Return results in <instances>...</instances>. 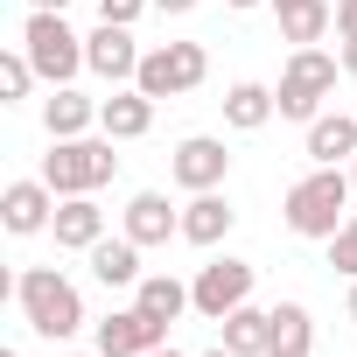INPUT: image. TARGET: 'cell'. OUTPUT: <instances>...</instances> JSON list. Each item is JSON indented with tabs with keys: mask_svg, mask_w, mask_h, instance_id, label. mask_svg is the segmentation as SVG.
<instances>
[{
	"mask_svg": "<svg viewBox=\"0 0 357 357\" xmlns=\"http://www.w3.org/2000/svg\"><path fill=\"white\" fill-rule=\"evenodd\" d=\"M336 36H357V0H336Z\"/></svg>",
	"mask_w": 357,
	"mask_h": 357,
	"instance_id": "27",
	"label": "cell"
},
{
	"mask_svg": "<svg viewBox=\"0 0 357 357\" xmlns=\"http://www.w3.org/2000/svg\"><path fill=\"white\" fill-rule=\"evenodd\" d=\"M329 29H336V8H329V0H294V8H280V36H287L294 50H315Z\"/></svg>",
	"mask_w": 357,
	"mask_h": 357,
	"instance_id": "22",
	"label": "cell"
},
{
	"mask_svg": "<svg viewBox=\"0 0 357 357\" xmlns=\"http://www.w3.org/2000/svg\"><path fill=\"white\" fill-rule=\"evenodd\" d=\"M56 190L43 183V175H36V183H8V197H0V225H8L15 238H36V231H50L56 225Z\"/></svg>",
	"mask_w": 357,
	"mask_h": 357,
	"instance_id": "10",
	"label": "cell"
},
{
	"mask_svg": "<svg viewBox=\"0 0 357 357\" xmlns=\"http://www.w3.org/2000/svg\"><path fill=\"white\" fill-rule=\"evenodd\" d=\"M211 77V56H204V43H161V50H147L140 56V91L161 105V98H183V91H197Z\"/></svg>",
	"mask_w": 357,
	"mask_h": 357,
	"instance_id": "6",
	"label": "cell"
},
{
	"mask_svg": "<svg viewBox=\"0 0 357 357\" xmlns=\"http://www.w3.org/2000/svg\"><path fill=\"white\" fill-rule=\"evenodd\" d=\"M190 294H197V315H204V322H225L231 308H245V301H252V266L225 252V259H211V266L190 280Z\"/></svg>",
	"mask_w": 357,
	"mask_h": 357,
	"instance_id": "7",
	"label": "cell"
},
{
	"mask_svg": "<svg viewBox=\"0 0 357 357\" xmlns=\"http://www.w3.org/2000/svg\"><path fill=\"white\" fill-rule=\"evenodd\" d=\"M147 8H154V0H98V22H119V29H133Z\"/></svg>",
	"mask_w": 357,
	"mask_h": 357,
	"instance_id": "26",
	"label": "cell"
},
{
	"mask_svg": "<svg viewBox=\"0 0 357 357\" xmlns=\"http://www.w3.org/2000/svg\"><path fill=\"white\" fill-rule=\"evenodd\" d=\"M204 357H238V350H225V343H218V350H204Z\"/></svg>",
	"mask_w": 357,
	"mask_h": 357,
	"instance_id": "33",
	"label": "cell"
},
{
	"mask_svg": "<svg viewBox=\"0 0 357 357\" xmlns=\"http://www.w3.org/2000/svg\"><path fill=\"white\" fill-rule=\"evenodd\" d=\"M336 70L343 56H322V50H294L287 70H280V119H322V98L336 91Z\"/></svg>",
	"mask_w": 357,
	"mask_h": 357,
	"instance_id": "5",
	"label": "cell"
},
{
	"mask_svg": "<svg viewBox=\"0 0 357 357\" xmlns=\"http://www.w3.org/2000/svg\"><path fill=\"white\" fill-rule=\"evenodd\" d=\"M133 308H147L154 322H183V308H197V294L175 280V273H140L133 287Z\"/></svg>",
	"mask_w": 357,
	"mask_h": 357,
	"instance_id": "19",
	"label": "cell"
},
{
	"mask_svg": "<svg viewBox=\"0 0 357 357\" xmlns=\"http://www.w3.org/2000/svg\"><path fill=\"white\" fill-rule=\"evenodd\" d=\"M70 0H29V15H63Z\"/></svg>",
	"mask_w": 357,
	"mask_h": 357,
	"instance_id": "29",
	"label": "cell"
},
{
	"mask_svg": "<svg viewBox=\"0 0 357 357\" xmlns=\"http://www.w3.org/2000/svg\"><path fill=\"white\" fill-rule=\"evenodd\" d=\"M154 126V98L133 84V91H112V98H98V133H112V140H140Z\"/></svg>",
	"mask_w": 357,
	"mask_h": 357,
	"instance_id": "15",
	"label": "cell"
},
{
	"mask_svg": "<svg viewBox=\"0 0 357 357\" xmlns=\"http://www.w3.org/2000/svg\"><path fill=\"white\" fill-rule=\"evenodd\" d=\"M308 161H315V168H350V161H357V119H350V112L308 119Z\"/></svg>",
	"mask_w": 357,
	"mask_h": 357,
	"instance_id": "13",
	"label": "cell"
},
{
	"mask_svg": "<svg viewBox=\"0 0 357 357\" xmlns=\"http://www.w3.org/2000/svg\"><path fill=\"white\" fill-rule=\"evenodd\" d=\"M350 190H357V161H350Z\"/></svg>",
	"mask_w": 357,
	"mask_h": 357,
	"instance_id": "36",
	"label": "cell"
},
{
	"mask_svg": "<svg viewBox=\"0 0 357 357\" xmlns=\"http://www.w3.org/2000/svg\"><path fill=\"white\" fill-rule=\"evenodd\" d=\"M70 357H105V350H70Z\"/></svg>",
	"mask_w": 357,
	"mask_h": 357,
	"instance_id": "35",
	"label": "cell"
},
{
	"mask_svg": "<svg viewBox=\"0 0 357 357\" xmlns=\"http://www.w3.org/2000/svg\"><path fill=\"white\" fill-rule=\"evenodd\" d=\"M168 175H175V183H183L190 197H197V190H218L225 175H231V154H225V140H218V133H190L183 147H175Z\"/></svg>",
	"mask_w": 357,
	"mask_h": 357,
	"instance_id": "9",
	"label": "cell"
},
{
	"mask_svg": "<svg viewBox=\"0 0 357 357\" xmlns=\"http://www.w3.org/2000/svg\"><path fill=\"white\" fill-rule=\"evenodd\" d=\"M329 266H336V273H350V280H357V211H350V218H343V231H336V238H329Z\"/></svg>",
	"mask_w": 357,
	"mask_h": 357,
	"instance_id": "25",
	"label": "cell"
},
{
	"mask_svg": "<svg viewBox=\"0 0 357 357\" xmlns=\"http://www.w3.org/2000/svg\"><path fill=\"white\" fill-rule=\"evenodd\" d=\"M0 357H15V350H0Z\"/></svg>",
	"mask_w": 357,
	"mask_h": 357,
	"instance_id": "39",
	"label": "cell"
},
{
	"mask_svg": "<svg viewBox=\"0 0 357 357\" xmlns=\"http://www.w3.org/2000/svg\"><path fill=\"white\" fill-rule=\"evenodd\" d=\"M50 231H56V245H63V252H91V245L105 238V211H98L91 197H63Z\"/></svg>",
	"mask_w": 357,
	"mask_h": 357,
	"instance_id": "16",
	"label": "cell"
},
{
	"mask_svg": "<svg viewBox=\"0 0 357 357\" xmlns=\"http://www.w3.org/2000/svg\"><path fill=\"white\" fill-rule=\"evenodd\" d=\"M140 43H133V29H119V22H98V36H84V70H98L105 84H133L140 77Z\"/></svg>",
	"mask_w": 357,
	"mask_h": 357,
	"instance_id": "8",
	"label": "cell"
},
{
	"mask_svg": "<svg viewBox=\"0 0 357 357\" xmlns=\"http://www.w3.org/2000/svg\"><path fill=\"white\" fill-rule=\"evenodd\" d=\"M273 8H294V0H273Z\"/></svg>",
	"mask_w": 357,
	"mask_h": 357,
	"instance_id": "37",
	"label": "cell"
},
{
	"mask_svg": "<svg viewBox=\"0 0 357 357\" xmlns=\"http://www.w3.org/2000/svg\"><path fill=\"white\" fill-rule=\"evenodd\" d=\"M43 126H50V140H77V133L98 126V105H91L84 91H70V84H50V98H43Z\"/></svg>",
	"mask_w": 357,
	"mask_h": 357,
	"instance_id": "14",
	"label": "cell"
},
{
	"mask_svg": "<svg viewBox=\"0 0 357 357\" xmlns=\"http://www.w3.org/2000/svg\"><path fill=\"white\" fill-rule=\"evenodd\" d=\"M350 322H357V280H350Z\"/></svg>",
	"mask_w": 357,
	"mask_h": 357,
	"instance_id": "32",
	"label": "cell"
},
{
	"mask_svg": "<svg viewBox=\"0 0 357 357\" xmlns=\"http://www.w3.org/2000/svg\"><path fill=\"white\" fill-rule=\"evenodd\" d=\"M308 336H315L308 308H301V301H280V308H273V357H287V350H308Z\"/></svg>",
	"mask_w": 357,
	"mask_h": 357,
	"instance_id": "23",
	"label": "cell"
},
{
	"mask_svg": "<svg viewBox=\"0 0 357 357\" xmlns=\"http://www.w3.org/2000/svg\"><path fill=\"white\" fill-rule=\"evenodd\" d=\"M225 350H238V357H273V308H231L225 315Z\"/></svg>",
	"mask_w": 357,
	"mask_h": 357,
	"instance_id": "18",
	"label": "cell"
},
{
	"mask_svg": "<svg viewBox=\"0 0 357 357\" xmlns=\"http://www.w3.org/2000/svg\"><path fill=\"white\" fill-rule=\"evenodd\" d=\"M15 294H22V315H29V329L36 336H77L84 329V294L56 273V266H29L22 280H15Z\"/></svg>",
	"mask_w": 357,
	"mask_h": 357,
	"instance_id": "3",
	"label": "cell"
},
{
	"mask_svg": "<svg viewBox=\"0 0 357 357\" xmlns=\"http://www.w3.org/2000/svg\"><path fill=\"white\" fill-rule=\"evenodd\" d=\"M22 50H29V63H36L43 84H70V77L84 70V36H77L63 15H29Z\"/></svg>",
	"mask_w": 357,
	"mask_h": 357,
	"instance_id": "4",
	"label": "cell"
},
{
	"mask_svg": "<svg viewBox=\"0 0 357 357\" xmlns=\"http://www.w3.org/2000/svg\"><path fill=\"white\" fill-rule=\"evenodd\" d=\"M161 343H168V322H154L147 308H119V315L98 322V350L105 357H147Z\"/></svg>",
	"mask_w": 357,
	"mask_h": 357,
	"instance_id": "11",
	"label": "cell"
},
{
	"mask_svg": "<svg viewBox=\"0 0 357 357\" xmlns=\"http://www.w3.org/2000/svg\"><path fill=\"white\" fill-rule=\"evenodd\" d=\"M29 84H36L29 50H8V56H0V98H29Z\"/></svg>",
	"mask_w": 357,
	"mask_h": 357,
	"instance_id": "24",
	"label": "cell"
},
{
	"mask_svg": "<svg viewBox=\"0 0 357 357\" xmlns=\"http://www.w3.org/2000/svg\"><path fill=\"white\" fill-rule=\"evenodd\" d=\"M91 273L105 280V287H140V245L119 231V238H98L91 245Z\"/></svg>",
	"mask_w": 357,
	"mask_h": 357,
	"instance_id": "21",
	"label": "cell"
},
{
	"mask_svg": "<svg viewBox=\"0 0 357 357\" xmlns=\"http://www.w3.org/2000/svg\"><path fill=\"white\" fill-rule=\"evenodd\" d=\"M154 8H161V15H190L197 0H154Z\"/></svg>",
	"mask_w": 357,
	"mask_h": 357,
	"instance_id": "30",
	"label": "cell"
},
{
	"mask_svg": "<svg viewBox=\"0 0 357 357\" xmlns=\"http://www.w3.org/2000/svg\"><path fill=\"white\" fill-rule=\"evenodd\" d=\"M336 56H343V70L357 77V36H343V50H336Z\"/></svg>",
	"mask_w": 357,
	"mask_h": 357,
	"instance_id": "28",
	"label": "cell"
},
{
	"mask_svg": "<svg viewBox=\"0 0 357 357\" xmlns=\"http://www.w3.org/2000/svg\"><path fill=\"white\" fill-rule=\"evenodd\" d=\"M287 357H308V350H287Z\"/></svg>",
	"mask_w": 357,
	"mask_h": 357,
	"instance_id": "38",
	"label": "cell"
},
{
	"mask_svg": "<svg viewBox=\"0 0 357 357\" xmlns=\"http://www.w3.org/2000/svg\"><path fill=\"white\" fill-rule=\"evenodd\" d=\"M147 357H183V350H168V343H161V350H147Z\"/></svg>",
	"mask_w": 357,
	"mask_h": 357,
	"instance_id": "31",
	"label": "cell"
},
{
	"mask_svg": "<svg viewBox=\"0 0 357 357\" xmlns=\"http://www.w3.org/2000/svg\"><path fill=\"white\" fill-rule=\"evenodd\" d=\"M126 238L133 245H168V238H183V211H175L161 190H140L126 204Z\"/></svg>",
	"mask_w": 357,
	"mask_h": 357,
	"instance_id": "12",
	"label": "cell"
},
{
	"mask_svg": "<svg viewBox=\"0 0 357 357\" xmlns=\"http://www.w3.org/2000/svg\"><path fill=\"white\" fill-rule=\"evenodd\" d=\"M350 168H315V175H301V183L287 190V204H280V218H287V231L294 238H336L343 231V218H350Z\"/></svg>",
	"mask_w": 357,
	"mask_h": 357,
	"instance_id": "1",
	"label": "cell"
},
{
	"mask_svg": "<svg viewBox=\"0 0 357 357\" xmlns=\"http://www.w3.org/2000/svg\"><path fill=\"white\" fill-rule=\"evenodd\" d=\"M231 225H238V211H231L218 190H197V197L183 204V238H190V245H218Z\"/></svg>",
	"mask_w": 357,
	"mask_h": 357,
	"instance_id": "17",
	"label": "cell"
},
{
	"mask_svg": "<svg viewBox=\"0 0 357 357\" xmlns=\"http://www.w3.org/2000/svg\"><path fill=\"white\" fill-rule=\"evenodd\" d=\"M112 168H119L112 133H105V140L77 133V140H50V154H43V183H50L56 197H91V190L112 183Z\"/></svg>",
	"mask_w": 357,
	"mask_h": 357,
	"instance_id": "2",
	"label": "cell"
},
{
	"mask_svg": "<svg viewBox=\"0 0 357 357\" xmlns=\"http://www.w3.org/2000/svg\"><path fill=\"white\" fill-rule=\"evenodd\" d=\"M225 8H259V0H225Z\"/></svg>",
	"mask_w": 357,
	"mask_h": 357,
	"instance_id": "34",
	"label": "cell"
},
{
	"mask_svg": "<svg viewBox=\"0 0 357 357\" xmlns=\"http://www.w3.org/2000/svg\"><path fill=\"white\" fill-rule=\"evenodd\" d=\"M273 112H280V98H273L266 84H252V77L225 91V126H238V133H259V126H266Z\"/></svg>",
	"mask_w": 357,
	"mask_h": 357,
	"instance_id": "20",
	"label": "cell"
}]
</instances>
